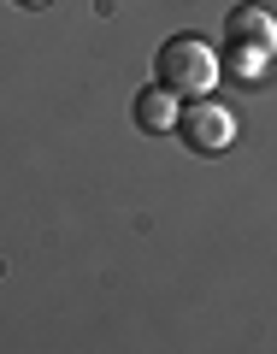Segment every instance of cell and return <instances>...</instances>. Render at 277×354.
I'll return each mask as SVG.
<instances>
[{
  "instance_id": "6da1fadb",
  "label": "cell",
  "mask_w": 277,
  "mask_h": 354,
  "mask_svg": "<svg viewBox=\"0 0 277 354\" xmlns=\"http://www.w3.org/2000/svg\"><path fill=\"white\" fill-rule=\"evenodd\" d=\"M218 53L207 48L201 36H171L160 48V83L171 88V95H189V101H201V95H213L218 83Z\"/></svg>"
},
{
  "instance_id": "277c9868",
  "label": "cell",
  "mask_w": 277,
  "mask_h": 354,
  "mask_svg": "<svg viewBox=\"0 0 277 354\" xmlns=\"http://www.w3.org/2000/svg\"><path fill=\"white\" fill-rule=\"evenodd\" d=\"M177 118H183V95H171L165 83L136 95V124L142 130H177Z\"/></svg>"
},
{
  "instance_id": "7a4b0ae2",
  "label": "cell",
  "mask_w": 277,
  "mask_h": 354,
  "mask_svg": "<svg viewBox=\"0 0 277 354\" xmlns=\"http://www.w3.org/2000/svg\"><path fill=\"white\" fill-rule=\"evenodd\" d=\"M277 59V18L265 6H236L230 12V65L242 77H260Z\"/></svg>"
},
{
  "instance_id": "3957f363",
  "label": "cell",
  "mask_w": 277,
  "mask_h": 354,
  "mask_svg": "<svg viewBox=\"0 0 277 354\" xmlns=\"http://www.w3.org/2000/svg\"><path fill=\"white\" fill-rule=\"evenodd\" d=\"M177 130H183V142H189L195 153H225L230 142H236V118H230V106H218L213 95H201L195 106H183Z\"/></svg>"
},
{
  "instance_id": "5b68a950",
  "label": "cell",
  "mask_w": 277,
  "mask_h": 354,
  "mask_svg": "<svg viewBox=\"0 0 277 354\" xmlns=\"http://www.w3.org/2000/svg\"><path fill=\"white\" fill-rule=\"evenodd\" d=\"M18 6H41V0H18Z\"/></svg>"
}]
</instances>
